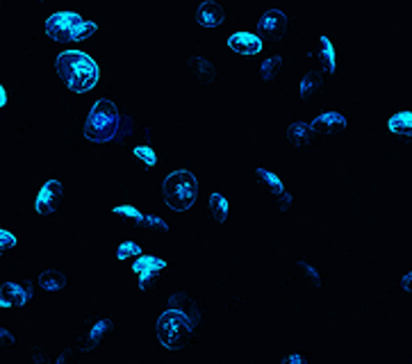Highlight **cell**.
I'll return each mask as SVG.
<instances>
[{"instance_id": "6da1fadb", "label": "cell", "mask_w": 412, "mask_h": 364, "mask_svg": "<svg viewBox=\"0 0 412 364\" xmlns=\"http://www.w3.org/2000/svg\"><path fill=\"white\" fill-rule=\"evenodd\" d=\"M135 132V119L119 107L116 100L100 98L84 119L82 135L91 144H123Z\"/></svg>"}, {"instance_id": "7a4b0ae2", "label": "cell", "mask_w": 412, "mask_h": 364, "mask_svg": "<svg viewBox=\"0 0 412 364\" xmlns=\"http://www.w3.org/2000/svg\"><path fill=\"white\" fill-rule=\"evenodd\" d=\"M57 77L73 93H89L96 89L100 80V68L93 57L82 50H64L55 57Z\"/></svg>"}, {"instance_id": "3957f363", "label": "cell", "mask_w": 412, "mask_h": 364, "mask_svg": "<svg viewBox=\"0 0 412 364\" xmlns=\"http://www.w3.org/2000/svg\"><path fill=\"white\" fill-rule=\"evenodd\" d=\"M199 178L190 169H174L162 180V201L171 212L185 214L199 201Z\"/></svg>"}, {"instance_id": "277c9868", "label": "cell", "mask_w": 412, "mask_h": 364, "mask_svg": "<svg viewBox=\"0 0 412 364\" xmlns=\"http://www.w3.org/2000/svg\"><path fill=\"white\" fill-rule=\"evenodd\" d=\"M96 32L98 25L75 10H59L46 19V34L57 43H84Z\"/></svg>"}, {"instance_id": "5b68a950", "label": "cell", "mask_w": 412, "mask_h": 364, "mask_svg": "<svg viewBox=\"0 0 412 364\" xmlns=\"http://www.w3.org/2000/svg\"><path fill=\"white\" fill-rule=\"evenodd\" d=\"M196 328L199 324L183 312L165 310L155 321V335L167 351H183L196 340Z\"/></svg>"}, {"instance_id": "8992f818", "label": "cell", "mask_w": 412, "mask_h": 364, "mask_svg": "<svg viewBox=\"0 0 412 364\" xmlns=\"http://www.w3.org/2000/svg\"><path fill=\"white\" fill-rule=\"evenodd\" d=\"M289 32V14L282 7H271L257 19V37L262 41H282Z\"/></svg>"}, {"instance_id": "52a82bcc", "label": "cell", "mask_w": 412, "mask_h": 364, "mask_svg": "<svg viewBox=\"0 0 412 364\" xmlns=\"http://www.w3.org/2000/svg\"><path fill=\"white\" fill-rule=\"evenodd\" d=\"M167 266H169L167 259H162L158 255H142L139 259H135L132 273L137 278V285H139V289L155 287V282L160 280V275Z\"/></svg>"}, {"instance_id": "ba28073f", "label": "cell", "mask_w": 412, "mask_h": 364, "mask_svg": "<svg viewBox=\"0 0 412 364\" xmlns=\"http://www.w3.org/2000/svg\"><path fill=\"white\" fill-rule=\"evenodd\" d=\"M34 298V282L23 280V282H12L5 280L0 287V305L5 310H16L25 308Z\"/></svg>"}, {"instance_id": "9c48e42d", "label": "cell", "mask_w": 412, "mask_h": 364, "mask_svg": "<svg viewBox=\"0 0 412 364\" xmlns=\"http://www.w3.org/2000/svg\"><path fill=\"white\" fill-rule=\"evenodd\" d=\"M62 201H64L62 180H48V182H44V187L39 189L34 207H37V214H41V216H53L59 210Z\"/></svg>"}, {"instance_id": "30bf717a", "label": "cell", "mask_w": 412, "mask_h": 364, "mask_svg": "<svg viewBox=\"0 0 412 364\" xmlns=\"http://www.w3.org/2000/svg\"><path fill=\"white\" fill-rule=\"evenodd\" d=\"M228 46L230 50H235L237 55H244L248 59H253L257 55H262L264 50V41L257 37L255 32H248V30H237L228 37Z\"/></svg>"}, {"instance_id": "8fae6325", "label": "cell", "mask_w": 412, "mask_h": 364, "mask_svg": "<svg viewBox=\"0 0 412 364\" xmlns=\"http://www.w3.org/2000/svg\"><path fill=\"white\" fill-rule=\"evenodd\" d=\"M196 23L205 30H219L221 25H226V10L217 3V0H205L199 7H196L194 14Z\"/></svg>"}, {"instance_id": "7c38bea8", "label": "cell", "mask_w": 412, "mask_h": 364, "mask_svg": "<svg viewBox=\"0 0 412 364\" xmlns=\"http://www.w3.org/2000/svg\"><path fill=\"white\" fill-rule=\"evenodd\" d=\"M312 126L316 128V132L319 135H337V132H344L349 128L351 119L344 114V112L339 109H328V112H321L319 116L310 119Z\"/></svg>"}, {"instance_id": "4fadbf2b", "label": "cell", "mask_w": 412, "mask_h": 364, "mask_svg": "<svg viewBox=\"0 0 412 364\" xmlns=\"http://www.w3.org/2000/svg\"><path fill=\"white\" fill-rule=\"evenodd\" d=\"M388 132L403 144H412V109H401L388 121Z\"/></svg>"}, {"instance_id": "5bb4252c", "label": "cell", "mask_w": 412, "mask_h": 364, "mask_svg": "<svg viewBox=\"0 0 412 364\" xmlns=\"http://www.w3.org/2000/svg\"><path fill=\"white\" fill-rule=\"evenodd\" d=\"M314 137H319V132H316V128L312 126V121H294V123L287 128V139L291 146H296V149L310 146Z\"/></svg>"}, {"instance_id": "9a60e30c", "label": "cell", "mask_w": 412, "mask_h": 364, "mask_svg": "<svg viewBox=\"0 0 412 364\" xmlns=\"http://www.w3.org/2000/svg\"><path fill=\"white\" fill-rule=\"evenodd\" d=\"M169 310H176V312H183V314H187L190 319H194L196 324L201 321V308L196 305V303L192 301V296L187 291H176L169 296Z\"/></svg>"}, {"instance_id": "2e32d148", "label": "cell", "mask_w": 412, "mask_h": 364, "mask_svg": "<svg viewBox=\"0 0 412 364\" xmlns=\"http://www.w3.org/2000/svg\"><path fill=\"white\" fill-rule=\"evenodd\" d=\"M112 328H114V321L112 319H98L96 324H93L91 331L84 335V346H82V351H93V349H98V346L102 344L109 337L112 333Z\"/></svg>"}, {"instance_id": "e0dca14e", "label": "cell", "mask_w": 412, "mask_h": 364, "mask_svg": "<svg viewBox=\"0 0 412 364\" xmlns=\"http://www.w3.org/2000/svg\"><path fill=\"white\" fill-rule=\"evenodd\" d=\"M208 212L217 223H228L230 221V212H233V205H230V198L223 192H214L208 198Z\"/></svg>"}, {"instance_id": "ac0fdd59", "label": "cell", "mask_w": 412, "mask_h": 364, "mask_svg": "<svg viewBox=\"0 0 412 364\" xmlns=\"http://www.w3.org/2000/svg\"><path fill=\"white\" fill-rule=\"evenodd\" d=\"M314 57L321 62V73H337V50L330 37L319 39V48H316Z\"/></svg>"}, {"instance_id": "d6986e66", "label": "cell", "mask_w": 412, "mask_h": 364, "mask_svg": "<svg viewBox=\"0 0 412 364\" xmlns=\"http://www.w3.org/2000/svg\"><path fill=\"white\" fill-rule=\"evenodd\" d=\"M326 84V77L321 71H310L301 77V82H298V93H301V98L310 100L314 96H319L321 89Z\"/></svg>"}, {"instance_id": "ffe728a7", "label": "cell", "mask_w": 412, "mask_h": 364, "mask_svg": "<svg viewBox=\"0 0 412 364\" xmlns=\"http://www.w3.org/2000/svg\"><path fill=\"white\" fill-rule=\"evenodd\" d=\"M39 287L48 294L62 291L68 287V275L64 271H59V268H46V271L39 275Z\"/></svg>"}, {"instance_id": "44dd1931", "label": "cell", "mask_w": 412, "mask_h": 364, "mask_svg": "<svg viewBox=\"0 0 412 364\" xmlns=\"http://www.w3.org/2000/svg\"><path fill=\"white\" fill-rule=\"evenodd\" d=\"M187 64L194 68L196 77H199L203 84H210V82H214V77H217V66H214L208 57L194 55V57L187 59Z\"/></svg>"}, {"instance_id": "7402d4cb", "label": "cell", "mask_w": 412, "mask_h": 364, "mask_svg": "<svg viewBox=\"0 0 412 364\" xmlns=\"http://www.w3.org/2000/svg\"><path fill=\"white\" fill-rule=\"evenodd\" d=\"M132 158L142 164V169H153L158 164V153L155 149H153L151 144H139V146H135L132 149Z\"/></svg>"}, {"instance_id": "603a6c76", "label": "cell", "mask_w": 412, "mask_h": 364, "mask_svg": "<svg viewBox=\"0 0 412 364\" xmlns=\"http://www.w3.org/2000/svg\"><path fill=\"white\" fill-rule=\"evenodd\" d=\"M280 68H282V57L280 55H271V57H267L260 64V77L264 82H273L278 77Z\"/></svg>"}, {"instance_id": "cb8c5ba5", "label": "cell", "mask_w": 412, "mask_h": 364, "mask_svg": "<svg viewBox=\"0 0 412 364\" xmlns=\"http://www.w3.org/2000/svg\"><path fill=\"white\" fill-rule=\"evenodd\" d=\"M255 176L262 180V185H267L271 187L273 192H278V194H285V180H282L278 173H271L267 169H262V167H255Z\"/></svg>"}, {"instance_id": "d4e9b609", "label": "cell", "mask_w": 412, "mask_h": 364, "mask_svg": "<svg viewBox=\"0 0 412 364\" xmlns=\"http://www.w3.org/2000/svg\"><path fill=\"white\" fill-rule=\"evenodd\" d=\"M114 214H121L123 219H130L135 225H142V228H146V219H148V214H144L142 210H137L132 205H116Z\"/></svg>"}, {"instance_id": "484cf974", "label": "cell", "mask_w": 412, "mask_h": 364, "mask_svg": "<svg viewBox=\"0 0 412 364\" xmlns=\"http://www.w3.org/2000/svg\"><path fill=\"white\" fill-rule=\"evenodd\" d=\"M142 246L139 244H135V241H125V244H121L116 248V257L119 259H130V257H137L139 259L142 257Z\"/></svg>"}, {"instance_id": "4316f807", "label": "cell", "mask_w": 412, "mask_h": 364, "mask_svg": "<svg viewBox=\"0 0 412 364\" xmlns=\"http://www.w3.org/2000/svg\"><path fill=\"white\" fill-rule=\"evenodd\" d=\"M14 246H19V237L14 235V232H10V230H0V248H3V253H7L10 248H14Z\"/></svg>"}, {"instance_id": "83f0119b", "label": "cell", "mask_w": 412, "mask_h": 364, "mask_svg": "<svg viewBox=\"0 0 412 364\" xmlns=\"http://www.w3.org/2000/svg\"><path fill=\"white\" fill-rule=\"evenodd\" d=\"M280 364H307V355L305 353H291L287 358H282Z\"/></svg>"}, {"instance_id": "f1b7e54d", "label": "cell", "mask_w": 412, "mask_h": 364, "mask_svg": "<svg viewBox=\"0 0 412 364\" xmlns=\"http://www.w3.org/2000/svg\"><path fill=\"white\" fill-rule=\"evenodd\" d=\"M301 266L305 268V271H307V278H310L314 285H323V278H321V275H316V273H319V271H316V268L314 266H310V264H307V262H301Z\"/></svg>"}, {"instance_id": "f546056e", "label": "cell", "mask_w": 412, "mask_h": 364, "mask_svg": "<svg viewBox=\"0 0 412 364\" xmlns=\"http://www.w3.org/2000/svg\"><path fill=\"white\" fill-rule=\"evenodd\" d=\"M0 333H3L5 346H14L16 344V337H14V333H10V328H0Z\"/></svg>"}, {"instance_id": "4dcf8cb0", "label": "cell", "mask_w": 412, "mask_h": 364, "mask_svg": "<svg viewBox=\"0 0 412 364\" xmlns=\"http://www.w3.org/2000/svg\"><path fill=\"white\" fill-rule=\"evenodd\" d=\"M401 289H403V294H412V271L406 273V278H403V282H401Z\"/></svg>"}, {"instance_id": "1f68e13d", "label": "cell", "mask_w": 412, "mask_h": 364, "mask_svg": "<svg viewBox=\"0 0 412 364\" xmlns=\"http://www.w3.org/2000/svg\"><path fill=\"white\" fill-rule=\"evenodd\" d=\"M0 91H3V100H0V105L7 107V103H10V86L3 82V84H0Z\"/></svg>"}, {"instance_id": "d6a6232c", "label": "cell", "mask_w": 412, "mask_h": 364, "mask_svg": "<svg viewBox=\"0 0 412 364\" xmlns=\"http://www.w3.org/2000/svg\"><path fill=\"white\" fill-rule=\"evenodd\" d=\"M410 364H412V355H410Z\"/></svg>"}]
</instances>
